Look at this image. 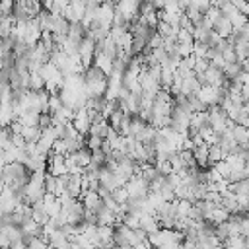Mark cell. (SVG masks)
Returning <instances> with one entry per match:
<instances>
[{
	"label": "cell",
	"mask_w": 249,
	"mask_h": 249,
	"mask_svg": "<svg viewBox=\"0 0 249 249\" xmlns=\"http://www.w3.org/2000/svg\"><path fill=\"white\" fill-rule=\"evenodd\" d=\"M228 119H230V117H228V113H226L224 107H220V105H212V107L208 109V123H210V126L214 128L216 136H218L220 132L228 130V128H226Z\"/></svg>",
	"instance_id": "cell-1"
},
{
	"label": "cell",
	"mask_w": 249,
	"mask_h": 249,
	"mask_svg": "<svg viewBox=\"0 0 249 249\" xmlns=\"http://www.w3.org/2000/svg\"><path fill=\"white\" fill-rule=\"evenodd\" d=\"M212 29H214V33H218L222 39H228L231 33H233V25H231V21L222 14L216 21H214V25H212Z\"/></svg>",
	"instance_id": "cell-3"
},
{
	"label": "cell",
	"mask_w": 249,
	"mask_h": 249,
	"mask_svg": "<svg viewBox=\"0 0 249 249\" xmlns=\"http://www.w3.org/2000/svg\"><path fill=\"white\" fill-rule=\"evenodd\" d=\"M233 6L245 16V18H249V4L247 2H239V0H233Z\"/></svg>",
	"instance_id": "cell-11"
},
{
	"label": "cell",
	"mask_w": 249,
	"mask_h": 249,
	"mask_svg": "<svg viewBox=\"0 0 249 249\" xmlns=\"http://www.w3.org/2000/svg\"><path fill=\"white\" fill-rule=\"evenodd\" d=\"M107 80H109V76L95 62L84 70V86H91V84H99V82H107Z\"/></svg>",
	"instance_id": "cell-2"
},
{
	"label": "cell",
	"mask_w": 249,
	"mask_h": 249,
	"mask_svg": "<svg viewBox=\"0 0 249 249\" xmlns=\"http://www.w3.org/2000/svg\"><path fill=\"white\" fill-rule=\"evenodd\" d=\"M243 249H249V237H243Z\"/></svg>",
	"instance_id": "cell-12"
},
{
	"label": "cell",
	"mask_w": 249,
	"mask_h": 249,
	"mask_svg": "<svg viewBox=\"0 0 249 249\" xmlns=\"http://www.w3.org/2000/svg\"><path fill=\"white\" fill-rule=\"evenodd\" d=\"M193 158H195V161H196L198 167L208 169V165H210V160H208V144L196 146V148L193 150Z\"/></svg>",
	"instance_id": "cell-5"
},
{
	"label": "cell",
	"mask_w": 249,
	"mask_h": 249,
	"mask_svg": "<svg viewBox=\"0 0 249 249\" xmlns=\"http://www.w3.org/2000/svg\"><path fill=\"white\" fill-rule=\"evenodd\" d=\"M222 58H224L226 64H235V62H239V60H237V54H235V47H231V45H226V49H224V53H222Z\"/></svg>",
	"instance_id": "cell-8"
},
{
	"label": "cell",
	"mask_w": 249,
	"mask_h": 249,
	"mask_svg": "<svg viewBox=\"0 0 249 249\" xmlns=\"http://www.w3.org/2000/svg\"><path fill=\"white\" fill-rule=\"evenodd\" d=\"M45 191L51 193V195H56V177L53 173H49V171L45 175Z\"/></svg>",
	"instance_id": "cell-9"
},
{
	"label": "cell",
	"mask_w": 249,
	"mask_h": 249,
	"mask_svg": "<svg viewBox=\"0 0 249 249\" xmlns=\"http://www.w3.org/2000/svg\"><path fill=\"white\" fill-rule=\"evenodd\" d=\"M208 160H210V165H212V167L218 165V163H222V161L226 160V154H224V150L218 146V142L212 144V146H208Z\"/></svg>",
	"instance_id": "cell-6"
},
{
	"label": "cell",
	"mask_w": 249,
	"mask_h": 249,
	"mask_svg": "<svg viewBox=\"0 0 249 249\" xmlns=\"http://www.w3.org/2000/svg\"><path fill=\"white\" fill-rule=\"evenodd\" d=\"M115 249H134V247H115Z\"/></svg>",
	"instance_id": "cell-13"
},
{
	"label": "cell",
	"mask_w": 249,
	"mask_h": 249,
	"mask_svg": "<svg viewBox=\"0 0 249 249\" xmlns=\"http://www.w3.org/2000/svg\"><path fill=\"white\" fill-rule=\"evenodd\" d=\"M97 235L101 245H113V235H115V226H99Z\"/></svg>",
	"instance_id": "cell-7"
},
{
	"label": "cell",
	"mask_w": 249,
	"mask_h": 249,
	"mask_svg": "<svg viewBox=\"0 0 249 249\" xmlns=\"http://www.w3.org/2000/svg\"><path fill=\"white\" fill-rule=\"evenodd\" d=\"M222 208H226L230 214H237L239 212V198L230 189L226 193H222Z\"/></svg>",
	"instance_id": "cell-4"
},
{
	"label": "cell",
	"mask_w": 249,
	"mask_h": 249,
	"mask_svg": "<svg viewBox=\"0 0 249 249\" xmlns=\"http://www.w3.org/2000/svg\"><path fill=\"white\" fill-rule=\"evenodd\" d=\"M208 68H210V60L208 58H196V62H195V72L196 74H204Z\"/></svg>",
	"instance_id": "cell-10"
}]
</instances>
